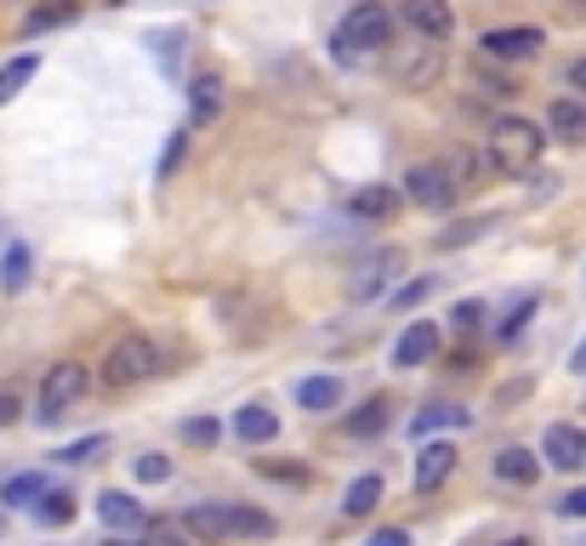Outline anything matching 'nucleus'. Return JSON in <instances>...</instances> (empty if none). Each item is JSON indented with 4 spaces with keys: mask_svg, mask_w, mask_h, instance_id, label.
I'll return each mask as SVG.
<instances>
[{
    "mask_svg": "<svg viewBox=\"0 0 586 546\" xmlns=\"http://www.w3.org/2000/svg\"><path fill=\"white\" fill-rule=\"evenodd\" d=\"M80 12V0H46V7H34L29 18H23V29L29 34H40V29H58V23H69Z\"/></svg>",
    "mask_w": 586,
    "mask_h": 546,
    "instance_id": "nucleus-26",
    "label": "nucleus"
},
{
    "mask_svg": "<svg viewBox=\"0 0 586 546\" xmlns=\"http://www.w3.org/2000/svg\"><path fill=\"white\" fill-rule=\"evenodd\" d=\"M456 444L450 438H438V444H421V456H416V489H438L450 473H456Z\"/></svg>",
    "mask_w": 586,
    "mask_h": 546,
    "instance_id": "nucleus-11",
    "label": "nucleus"
},
{
    "mask_svg": "<svg viewBox=\"0 0 586 546\" xmlns=\"http://www.w3.org/2000/svg\"><path fill=\"white\" fill-rule=\"evenodd\" d=\"M399 12L421 40H450L456 34V12L445 7V0H399Z\"/></svg>",
    "mask_w": 586,
    "mask_h": 546,
    "instance_id": "nucleus-8",
    "label": "nucleus"
},
{
    "mask_svg": "<svg viewBox=\"0 0 586 546\" xmlns=\"http://www.w3.org/2000/svg\"><path fill=\"white\" fill-rule=\"evenodd\" d=\"M542 456H547V467H558V473H575L580 461H586V438H580V427H547V438H542Z\"/></svg>",
    "mask_w": 586,
    "mask_h": 546,
    "instance_id": "nucleus-10",
    "label": "nucleus"
},
{
    "mask_svg": "<svg viewBox=\"0 0 586 546\" xmlns=\"http://www.w3.org/2000/svg\"><path fill=\"white\" fill-rule=\"evenodd\" d=\"M381 46H394V12L376 7V0H359V7L336 23V52L341 58H370Z\"/></svg>",
    "mask_w": 586,
    "mask_h": 546,
    "instance_id": "nucleus-2",
    "label": "nucleus"
},
{
    "mask_svg": "<svg viewBox=\"0 0 586 546\" xmlns=\"http://www.w3.org/2000/svg\"><path fill=\"white\" fill-rule=\"evenodd\" d=\"M381 427H387V399H370V405L348 421V433H354V438H376Z\"/></svg>",
    "mask_w": 586,
    "mask_h": 546,
    "instance_id": "nucleus-30",
    "label": "nucleus"
},
{
    "mask_svg": "<svg viewBox=\"0 0 586 546\" xmlns=\"http://www.w3.org/2000/svg\"><path fill=\"white\" fill-rule=\"evenodd\" d=\"M484 228H490V222H478V217H467V222H456L450 234H438L433 245H438V251H456V245H473V239H478Z\"/></svg>",
    "mask_w": 586,
    "mask_h": 546,
    "instance_id": "nucleus-32",
    "label": "nucleus"
},
{
    "mask_svg": "<svg viewBox=\"0 0 586 546\" xmlns=\"http://www.w3.org/2000/svg\"><path fill=\"white\" fill-rule=\"evenodd\" d=\"M0 529H7V518H0Z\"/></svg>",
    "mask_w": 586,
    "mask_h": 546,
    "instance_id": "nucleus-49",
    "label": "nucleus"
},
{
    "mask_svg": "<svg viewBox=\"0 0 586 546\" xmlns=\"http://www.w3.org/2000/svg\"><path fill=\"white\" fill-rule=\"evenodd\" d=\"M575 7H586V0H575Z\"/></svg>",
    "mask_w": 586,
    "mask_h": 546,
    "instance_id": "nucleus-48",
    "label": "nucleus"
},
{
    "mask_svg": "<svg viewBox=\"0 0 586 546\" xmlns=\"http://www.w3.org/2000/svg\"><path fill=\"white\" fill-rule=\"evenodd\" d=\"M228 518H234V540H268L279 529L274 513H262V507H228Z\"/></svg>",
    "mask_w": 586,
    "mask_h": 546,
    "instance_id": "nucleus-21",
    "label": "nucleus"
},
{
    "mask_svg": "<svg viewBox=\"0 0 586 546\" xmlns=\"http://www.w3.org/2000/svg\"><path fill=\"white\" fill-rule=\"evenodd\" d=\"M18 410H23L18 387H0V427H12V421H18Z\"/></svg>",
    "mask_w": 586,
    "mask_h": 546,
    "instance_id": "nucleus-40",
    "label": "nucleus"
},
{
    "mask_svg": "<svg viewBox=\"0 0 586 546\" xmlns=\"http://www.w3.org/2000/svg\"><path fill=\"white\" fill-rule=\"evenodd\" d=\"M177 160H182V131L171 137V148H166V155H160V171L171 177V171H177Z\"/></svg>",
    "mask_w": 586,
    "mask_h": 546,
    "instance_id": "nucleus-43",
    "label": "nucleus"
},
{
    "mask_svg": "<svg viewBox=\"0 0 586 546\" xmlns=\"http://www.w3.org/2000/svg\"><path fill=\"white\" fill-rule=\"evenodd\" d=\"M86 387H91L86 365H75V359H58L52 370L40 376V393H34V421H40V427L63 421V416H69V410L86 399Z\"/></svg>",
    "mask_w": 586,
    "mask_h": 546,
    "instance_id": "nucleus-3",
    "label": "nucleus"
},
{
    "mask_svg": "<svg viewBox=\"0 0 586 546\" xmlns=\"http://www.w3.org/2000/svg\"><path fill=\"white\" fill-rule=\"evenodd\" d=\"M438 69H445V52H438V46H421L416 58L399 63V80H405L410 91H427V86L438 80Z\"/></svg>",
    "mask_w": 586,
    "mask_h": 546,
    "instance_id": "nucleus-18",
    "label": "nucleus"
},
{
    "mask_svg": "<svg viewBox=\"0 0 586 546\" xmlns=\"http://www.w3.org/2000/svg\"><path fill=\"white\" fill-rule=\"evenodd\" d=\"M155 46H160V63H166V69L182 63V34H155Z\"/></svg>",
    "mask_w": 586,
    "mask_h": 546,
    "instance_id": "nucleus-39",
    "label": "nucleus"
},
{
    "mask_svg": "<svg viewBox=\"0 0 586 546\" xmlns=\"http://www.w3.org/2000/svg\"><path fill=\"white\" fill-rule=\"evenodd\" d=\"M376 502H381V478H376V473H365V478H354V484H348V495H341V513H348V518H370V513H376Z\"/></svg>",
    "mask_w": 586,
    "mask_h": 546,
    "instance_id": "nucleus-20",
    "label": "nucleus"
},
{
    "mask_svg": "<svg viewBox=\"0 0 586 546\" xmlns=\"http://www.w3.org/2000/svg\"><path fill=\"white\" fill-rule=\"evenodd\" d=\"M405 193L416 206H427V211H438V206H450L456 193H450V182H445V171L438 166H416L410 177H405Z\"/></svg>",
    "mask_w": 586,
    "mask_h": 546,
    "instance_id": "nucleus-13",
    "label": "nucleus"
},
{
    "mask_svg": "<svg viewBox=\"0 0 586 546\" xmlns=\"http://www.w3.org/2000/svg\"><path fill=\"white\" fill-rule=\"evenodd\" d=\"M501 546H529V540H501Z\"/></svg>",
    "mask_w": 586,
    "mask_h": 546,
    "instance_id": "nucleus-47",
    "label": "nucleus"
},
{
    "mask_svg": "<svg viewBox=\"0 0 586 546\" xmlns=\"http://www.w3.org/2000/svg\"><path fill=\"white\" fill-rule=\"evenodd\" d=\"M478 46H484V58L490 63H529V58H542L547 34L542 29H490Z\"/></svg>",
    "mask_w": 586,
    "mask_h": 546,
    "instance_id": "nucleus-6",
    "label": "nucleus"
},
{
    "mask_svg": "<svg viewBox=\"0 0 586 546\" xmlns=\"http://www.w3.org/2000/svg\"><path fill=\"white\" fill-rule=\"evenodd\" d=\"M348 211L365 217V222H387V217L399 211V188L394 182H370V188H359L354 200H348Z\"/></svg>",
    "mask_w": 586,
    "mask_h": 546,
    "instance_id": "nucleus-14",
    "label": "nucleus"
},
{
    "mask_svg": "<svg viewBox=\"0 0 586 546\" xmlns=\"http://www.w3.org/2000/svg\"><path fill=\"white\" fill-rule=\"evenodd\" d=\"M569 370H575V376H586V336H580V347L569 354Z\"/></svg>",
    "mask_w": 586,
    "mask_h": 546,
    "instance_id": "nucleus-45",
    "label": "nucleus"
},
{
    "mask_svg": "<svg viewBox=\"0 0 586 546\" xmlns=\"http://www.w3.org/2000/svg\"><path fill=\"white\" fill-rule=\"evenodd\" d=\"M438 325L433 319H416V325H405V336L394 341V365L399 370H421V365H433V354H438Z\"/></svg>",
    "mask_w": 586,
    "mask_h": 546,
    "instance_id": "nucleus-7",
    "label": "nucleus"
},
{
    "mask_svg": "<svg viewBox=\"0 0 586 546\" xmlns=\"http://www.w3.org/2000/svg\"><path fill=\"white\" fill-rule=\"evenodd\" d=\"M529 314H535V296H518V302L507 308V319H501V330H496V336H501V341H513V336L524 330V319H529Z\"/></svg>",
    "mask_w": 586,
    "mask_h": 546,
    "instance_id": "nucleus-33",
    "label": "nucleus"
},
{
    "mask_svg": "<svg viewBox=\"0 0 586 546\" xmlns=\"http://www.w3.org/2000/svg\"><path fill=\"white\" fill-rule=\"evenodd\" d=\"M166 359H160V347L142 336V330H126L115 347H109V359H103V381L109 387H137V381H149L160 376Z\"/></svg>",
    "mask_w": 586,
    "mask_h": 546,
    "instance_id": "nucleus-4",
    "label": "nucleus"
},
{
    "mask_svg": "<svg viewBox=\"0 0 586 546\" xmlns=\"http://www.w3.org/2000/svg\"><path fill=\"white\" fill-rule=\"evenodd\" d=\"M394 274H405V251L399 245H381V251H370L359 268H354V279H348V296L354 302H370V296L394 279Z\"/></svg>",
    "mask_w": 586,
    "mask_h": 546,
    "instance_id": "nucleus-5",
    "label": "nucleus"
},
{
    "mask_svg": "<svg viewBox=\"0 0 586 546\" xmlns=\"http://www.w3.org/2000/svg\"><path fill=\"white\" fill-rule=\"evenodd\" d=\"M0 285H7V290L29 285V245H12V251L0 257Z\"/></svg>",
    "mask_w": 586,
    "mask_h": 546,
    "instance_id": "nucleus-28",
    "label": "nucleus"
},
{
    "mask_svg": "<svg viewBox=\"0 0 586 546\" xmlns=\"http://www.w3.org/2000/svg\"><path fill=\"white\" fill-rule=\"evenodd\" d=\"M228 86H222V75H193V86H188V126L193 131H206V126H217V115H222V97Z\"/></svg>",
    "mask_w": 586,
    "mask_h": 546,
    "instance_id": "nucleus-9",
    "label": "nucleus"
},
{
    "mask_svg": "<svg viewBox=\"0 0 586 546\" xmlns=\"http://www.w3.org/2000/svg\"><path fill=\"white\" fill-rule=\"evenodd\" d=\"M109 450V433H91V438H80V444H69V450H58V461H69V467H80V461H97Z\"/></svg>",
    "mask_w": 586,
    "mask_h": 546,
    "instance_id": "nucleus-31",
    "label": "nucleus"
},
{
    "mask_svg": "<svg viewBox=\"0 0 586 546\" xmlns=\"http://www.w3.org/2000/svg\"><path fill=\"white\" fill-rule=\"evenodd\" d=\"M416 433H438V427H467V410L461 405H427L416 421H410Z\"/></svg>",
    "mask_w": 586,
    "mask_h": 546,
    "instance_id": "nucleus-27",
    "label": "nucleus"
},
{
    "mask_svg": "<svg viewBox=\"0 0 586 546\" xmlns=\"http://www.w3.org/2000/svg\"><path fill=\"white\" fill-rule=\"evenodd\" d=\"M365 546H410V529H376Z\"/></svg>",
    "mask_w": 586,
    "mask_h": 546,
    "instance_id": "nucleus-42",
    "label": "nucleus"
},
{
    "mask_svg": "<svg viewBox=\"0 0 586 546\" xmlns=\"http://www.w3.org/2000/svg\"><path fill=\"white\" fill-rule=\"evenodd\" d=\"M490 166L501 177H529L535 166H542V148H547V131L535 126V120H518V115H501L490 126Z\"/></svg>",
    "mask_w": 586,
    "mask_h": 546,
    "instance_id": "nucleus-1",
    "label": "nucleus"
},
{
    "mask_svg": "<svg viewBox=\"0 0 586 546\" xmlns=\"http://www.w3.org/2000/svg\"><path fill=\"white\" fill-rule=\"evenodd\" d=\"M34 513H40V524H69L75 518V495L69 489H46Z\"/></svg>",
    "mask_w": 586,
    "mask_h": 546,
    "instance_id": "nucleus-29",
    "label": "nucleus"
},
{
    "mask_svg": "<svg viewBox=\"0 0 586 546\" xmlns=\"http://www.w3.org/2000/svg\"><path fill=\"white\" fill-rule=\"evenodd\" d=\"M438 171H445L450 193H467V188L478 182V160L467 155V148H450V155H445V160H438Z\"/></svg>",
    "mask_w": 586,
    "mask_h": 546,
    "instance_id": "nucleus-24",
    "label": "nucleus"
},
{
    "mask_svg": "<svg viewBox=\"0 0 586 546\" xmlns=\"http://www.w3.org/2000/svg\"><path fill=\"white\" fill-rule=\"evenodd\" d=\"M569 86L586 97V58H575V63H569Z\"/></svg>",
    "mask_w": 586,
    "mask_h": 546,
    "instance_id": "nucleus-44",
    "label": "nucleus"
},
{
    "mask_svg": "<svg viewBox=\"0 0 586 546\" xmlns=\"http://www.w3.org/2000/svg\"><path fill=\"white\" fill-rule=\"evenodd\" d=\"M103 546H142V540H103Z\"/></svg>",
    "mask_w": 586,
    "mask_h": 546,
    "instance_id": "nucleus-46",
    "label": "nucleus"
},
{
    "mask_svg": "<svg viewBox=\"0 0 586 546\" xmlns=\"http://www.w3.org/2000/svg\"><path fill=\"white\" fill-rule=\"evenodd\" d=\"M182 438H188V444H200V450H206V444H217V438H222V427H217L211 416H193V421H182Z\"/></svg>",
    "mask_w": 586,
    "mask_h": 546,
    "instance_id": "nucleus-34",
    "label": "nucleus"
},
{
    "mask_svg": "<svg viewBox=\"0 0 586 546\" xmlns=\"http://www.w3.org/2000/svg\"><path fill=\"white\" fill-rule=\"evenodd\" d=\"M137 478L142 484H166L171 478V461L166 456H137Z\"/></svg>",
    "mask_w": 586,
    "mask_h": 546,
    "instance_id": "nucleus-37",
    "label": "nucleus"
},
{
    "mask_svg": "<svg viewBox=\"0 0 586 546\" xmlns=\"http://www.w3.org/2000/svg\"><path fill=\"white\" fill-rule=\"evenodd\" d=\"M234 433L246 438V444H274L279 438V416L268 405H246V410L234 416Z\"/></svg>",
    "mask_w": 586,
    "mask_h": 546,
    "instance_id": "nucleus-17",
    "label": "nucleus"
},
{
    "mask_svg": "<svg viewBox=\"0 0 586 546\" xmlns=\"http://www.w3.org/2000/svg\"><path fill=\"white\" fill-rule=\"evenodd\" d=\"M182 529L200 540V546H217V540H234V518H228V507H193L188 518H182Z\"/></svg>",
    "mask_w": 586,
    "mask_h": 546,
    "instance_id": "nucleus-15",
    "label": "nucleus"
},
{
    "mask_svg": "<svg viewBox=\"0 0 586 546\" xmlns=\"http://www.w3.org/2000/svg\"><path fill=\"white\" fill-rule=\"evenodd\" d=\"M142 546H193V535H188L182 524H155Z\"/></svg>",
    "mask_w": 586,
    "mask_h": 546,
    "instance_id": "nucleus-35",
    "label": "nucleus"
},
{
    "mask_svg": "<svg viewBox=\"0 0 586 546\" xmlns=\"http://www.w3.org/2000/svg\"><path fill=\"white\" fill-rule=\"evenodd\" d=\"M433 285H438V279H427V274H421V279H410V285H399V290H394V308H399V314H405V308H416Z\"/></svg>",
    "mask_w": 586,
    "mask_h": 546,
    "instance_id": "nucleus-36",
    "label": "nucleus"
},
{
    "mask_svg": "<svg viewBox=\"0 0 586 546\" xmlns=\"http://www.w3.org/2000/svg\"><path fill=\"white\" fill-rule=\"evenodd\" d=\"M46 489H52V484H46V473H18V478L0 484V502H7V507H40Z\"/></svg>",
    "mask_w": 586,
    "mask_h": 546,
    "instance_id": "nucleus-19",
    "label": "nucleus"
},
{
    "mask_svg": "<svg viewBox=\"0 0 586 546\" xmlns=\"http://www.w3.org/2000/svg\"><path fill=\"white\" fill-rule=\"evenodd\" d=\"M558 513H564V518H586V484L564 495V502H558Z\"/></svg>",
    "mask_w": 586,
    "mask_h": 546,
    "instance_id": "nucleus-41",
    "label": "nucleus"
},
{
    "mask_svg": "<svg viewBox=\"0 0 586 546\" xmlns=\"http://www.w3.org/2000/svg\"><path fill=\"white\" fill-rule=\"evenodd\" d=\"M97 518H103L109 529H142V524H149L142 502L126 495V489H103V495H97Z\"/></svg>",
    "mask_w": 586,
    "mask_h": 546,
    "instance_id": "nucleus-12",
    "label": "nucleus"
},
{
    "mask_svg": "<svg viewBox=\"0 0 586 546\" xmlns=\"http://www.w3.org/2000/svg\"><path fill=\"white\" fill-rule=\"evenodd\" d=\"M34 75H40V58H34V52H29V58H12L7 69H0V103H12V97H18Z\"/></svg>",
    "mask_w": 586,
    "mask_h": 546,
    "instance_id": "nucleus-25",
    "label": "nucleus"
},
{
    "mask_svg": "<svg viewBox=\"0 0 586 546\" xmlns=\"http://www.w3.org/2000/svg\"><path fill=\"white\" fill-rule=\"evenodd\" d=\"M297 399H302V410H336L341 405V381L336 376H308L297 387Z\"/></svg>",
    "mask_w": 586,
    "mask_h": 546,
    "instance_id": "nucleus-22",
    "label": "nucleus"
},
{
    "mask_svg": "<svg viewBox=\"0 0 586 546\" xmlns=\"http://www.w3.org/2000/svg\"><path fill=\"white\" fill-rule=\"evenodd\" d=\"M547 126L564 142H586V103H580V97H558V103L547 109Z\"/></svg>",
    "mask_w": 586,
    "mask_h": 546,
    "instance_id": "nucleus-16",
    "label": "nucleus"
},
{
    "mask_svg": "<svg viewBox=\"0 0 586 546\" xmlns=\"http://www.w3.org/2000/svg\"><path fill=\"white\" fill-rule=\"evenodd\" d=\"M496 478L501 484H535V478H542V461H535L529 450H501L496 456Z\"/></svg>",
    "mask_w": 586,
    "mask_h": 546,
    "instance_id": "nucleus-23",
    "label": "nucleus"
},
{
    "mask_svg": "<svg viewBox=\"0 0 586 546\" xmlns=\"http://www.w3.org/2000/svg\"><path fill=\"white\" fill-rule=\"evenodd\" d=\"M450 325H456V330H478V325H484V302H456Z\"/></svg>",
    "mask_w": 586,
    "mask_h": 546,
    "instance_id": "nucleus-38",
    "label": "nucleus"
}]
</instances>
